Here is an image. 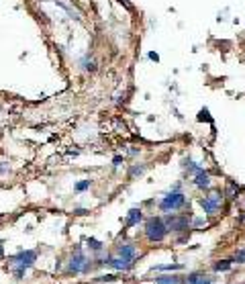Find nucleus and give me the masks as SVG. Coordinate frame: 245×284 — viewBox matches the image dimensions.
I'll use <instances>...</instances> for the list:
<instances>
[{
	"instance_id": "nucleus-14",
	"label": "nucleus",
	"mask_w": 245,
	"mask_h": 284,
	"mask_svg": "<svg viewBox=\"0 0 245 284\" xmlns=\"http://www.w3.org/2000/svg\"><path fill=\"white\" fill-rule=\"evenodd\" d=\"M82 68H84L86 72H96V62H94V60L84 58V60H82Z\"/></svg>"
},
{
	"instance_id": "nucleus-10",
	"label": "nucleus",
	"mask_w": 245,
	"mask_h": 284,
	"mask_svg": "<svg viewBox=\"0 0 245 284\" xmlns=\"http://www.w3.org/2000/svg\"><path fill=\"white\" fill-rule=\"evenodd\" d=\"M143 219V211L141 209H131L127 213V219H125V227H133V225H139V221Z\"/></svg>"
},
{
	"instance_id": "nucleus-3",
	"label": "nucleus",
	"mask_w": 245,
	"mask_h": 284,
	"mask_svg": "<svg viewBox=\"0 0 245 284\" xmlns=\"http://www.w3.org/2000/svg\"><path fill=\"white\" fill-rule=\"evenodd\" d=\"M186 207V194L184 192H180V190H172V192H168L162 201H160V209L164 211V213H176V211H180V209H184Z\"/></svg>"
},
{
	"instance_id": "nucleus-4",
	"label": "nucleus",
	"mask_w": 245,
	"mask_h": 284,
	"mask_svg": "<svg viewBox=\"0 0 245 284\" xmlns=\"http://www.w3.org/2000/svg\"><path fill=\"white\" fill-rule=\"evenodd\" d=\"M200 207L204 211V215L212 217L223 209V192H210L206 196L200 198Z\"/></svg>"
},
{
	"instance_id": "nucleus-12",
	"label": "nucleus",
	"mask_w": 245,
	"mask_h": 284,
	"mask_svg": "<svg viewBox=\"0 0 245 284\" xmlns=\"http://www.w3.org/2000/svg\"><path fill=\"white\" fill-rule=\"evenodd\" d=\"M156 282L158 284H182V280H180V276H158L156 278Z\"/></svg>"
},
{
	"instance_id": "nucleus-13",
	"label": "nucleus",
	"mask_w": 245,
	"mask_h": 284,
	"mask_svg": "<svg viewBox=\"0 0 245 284\" xmlns=\"http://www.w3.org/2000/svg\"><path fill=\"white\" fill-rule=\"evenodd\" d=\"M231 268V260H219L215 264V272H227Z\"/></svg>"
},
{
	"instance_id": "nucleus-9",
	"label": "nucleus",
	"mask_w": 245,
	"mask_h": 284,
	"mask_svg": "<svg viewBox=\"0 0 245 284\" xmlns=\"http://www.w3.org/2000/svg\"><path fill=\"white\" fill-rule=\"evenodd\" d=\"M104 262H106V264H108L110 268H114V270H129V268L133 266V264H131L129 260L120 258L118 253H112V255H110V258H106Z\"/></svg>"
},
{
	"instance_id": "nucleus-17",
	"label": "nucleus",
	"mask_w": 245,
	"mask_h": 284,
	"mask_svg": "<svg viewBox=\"0 0 245 284\" xmlns=\"http://www.w3.org/2000/svg\"><path fill=\"white\" fill-rule=\"evenodd\" d=\"M90 184H92L90 180H82V182H78V184H76V190H78V192H82V190H88V188H90Z\"/></svg>"
},
{
	"instance_id": "nucleus-23",
	"label": "nucleus",
	"mask_w": 245,
	"mask_h": 284,
	"mask_svg": "<svg viewBox=\"0 0 245 284\" xmlns=\"http://www.w3.org/2000/svg\"><path fill=\"white\" fill-rule=\"evenodd\" d=\"M0 258H3V245H0Z\"/></svg>"
},
{
	"instance_id": "nucleus-5",
	"label": "nucleus",
	"mask_w": 245,
	"mask_h": 284,
	"mask_svg": "<svg viewBox=\"0 0 245 284\" xmlns=\"http://www.w3.org/2000/svg\"><path fill=\"white\" fill-rule=\"evenodd\" d=\"M88 270H90L88 258L84 255L82 247H76L74 253H72V258H70V272H74V274H84V272H88Z\"/></svg>"
},
{
	"instance_id": "nucleus-7",
	"label": "nucleus",
	"mask_w": 245,
	"mask_h": 284,
	"mask_svg": "<svg viewBox=\"0 0 245 284\" xmlns=\"http://www.w3.org/2000/svg\"><path fill=\"white\" fill-rule=\"evenodd\" d=\"M194 186L196 188H200V190H208L210 188V184H212V180H210V176H208V172L202 168V170H198L196 174H194Z\"/></svg>"
},
{
	"instance_id": "nucleus-2",
	"label": "nucleus",
	"mask_w": 245,
	"mask_h": 284,
	"mask_svg": "<svg viewBox=\"0 0 245 284\" xmlns=\"http://www.w3.org/2000/svg\"><path fill=\"white\" fill-rule=\"evenodd\" d=\"M168 233H170V229H168V225H166L164 219H160V217L147 219V223H145V237H147V241L160 243V241L166 239Z\"/></svg>"
},
{
	"instance_id": "nucleus-6",
	"label": "nucleus",
	"mask_w": 245,
	"mask_h": 284,
	"mask_svg": "<svg viewBox=\"0 0 245 284\" xmlns=\"http://www.w3.org/2000/svg\"><path fill=\"white\" fill-rule=\"evenodd\" d=\"M164 221H166V225H168L170 231H188V229H190V221H188V217H178V215L170 213V217L164 219Z\"/></svg>"
},
{
	"instance_id": "nucleus-8",
	"label": "nucleus",
	"mask_w": 245,
	"mask_h": 284,
	"mask_svg": "<svg viewBox=\"0 0 245 284\" xmlns=\"http://www.w3.org/2000/svg\"><path fill=\"white\" fill-rule=\"evenodd\" d=\"M114 253H118L120 258L129 260L131 264H133L135 258H137V249H135V245H131V243H120V245H116V251H114Z\"/></svg>"
},
{
	"instance_id": "nucleus-1",
	"label": "nucleus",
	"mask_w": 245,
	"mask_h": 284,
	"mask_svg": "<svg viewBox=\"0 0 245 284\" xmlns=\"http://www.w3.org/2000/svg\"><path fill=\"white\" fill-rule=\"evenodd\" d=\"M35 260H37V251L35 249L19 251L17 255H13L9 260V270L15 274V278H23L25 276V270H29Z\"/></svg>"
},
{
	"instance_id": "nucleus-21",
	"label": "nucleus",
	"mask_w": 245,
	"mask_h": 284,
	"mask_svg": "<svg viewBox=\"0 0 245 284\" xmlns=\"http://www.w3.org/2000/svg\"><path fill=\"white\" fill-rule=\"evenodd\" d=\"M112 162H114V166H120V162H122V158H120V156H116V158H114Z\"/></svg>"
},
{
	"instance_id": "nucleus-16",
	"label": "nucleus",
	"mask_w": 245,
	"mask_h": 284,
	"mask_svg": "<svg viewBox=\"0 0 245 284\" xmlns=\"http://www.w3.org/2000/svg\"><path fill=\"white\" fill-rule=\"evenodd\" d=\"M88 247H90L92 251H100V249H102V243H100L98 239H88Z\"/></svg>"
},
{
	"instance_id": "nucleus-20",
	"label": "nucleus",
	"mask_w": 245,
	"mask_h": 284,
	"mask_svg": "<svg viewBox=\"0 0 245 284\" xmlns=\"http://www.w3.org/2000/svg\"><path fill=\"white\" fill-rule=\"evenodd\" d=\"M200 225H204V219H194V227H200Z\"/></svg>"
},
{
	"instance_id": "nucleus-22",
	"label": "nucleus",
	"mask_w": 245,
	"mask_h": 284,
	"mask_svg": "<svg viewBox=\"0 0 245 284\" xmlns=\"http://www.w3.org/2000/svg\"><path fill=\"white\" fill-rule=\"evenodd\" d=\"M149 60H156V62H158V60H160V55H158V53H149Z\"/></svg>"
},
{
	"instance_id": "nucleus-11",
	"label": "nucleus",
	"mask_w": 245,
	"mask_h": 284,
	"mask_svg": "<svg viewBox=\"0 0 245 284\" xmlns=\"http://www.w3.org/2000/svg\"><path fill=\"white\" fill-rule=\"evenodd\" d=\"M186 284H212V278H208L206 274H190L186 278Z\"/></svg>"
},
{
	"instance_id": "nucleus-15",
	"label": "nucleus",
	"mask_w": 245,
	"mask_h": 284,
	"mask_svg": "<svg viewBox=\"0 0 245 284\" xmlns=\"http://www.w3.org/2000/svg\"><path fill=\"white\" fill-rule=\"evenodd\" d=\"M237 264H245V247H241V249H237L235 251V258H233Z\"/></svg>"
},
{
	"instance_id": "nucleus-19",
	"label": "nucleus",
	"mask_w": 245,
	"mask_h": 284,
	"mask_svg": "<svg viewBox=\"0 0 245 284\" xmlns=\"http://www.w3.org/2000/svg\"><path fill=\"white\" fill-rule=\"evenodd\" d=\"M143 172H145V166H135L131 170V176H137V174H143Z\"/></svg>"
},
{
	"instance_id": "nucleus-18",
	"label": "nucleus",
	"mask_w": 245,
	"mask_h": 284,
	"mask_svg": "<svg viewBox=\"0 0 245 284\" xmlns=\"http://www.w3.org/2000/svg\"><path fill=\"white\" fill-rule=\"evenodd\" d=\"M156 270H182L180 264H170V266H158Z\"/></svg>"
}]
</instances>
